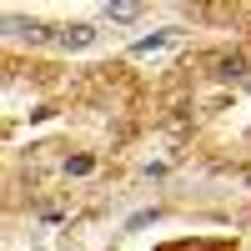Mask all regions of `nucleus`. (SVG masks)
I'll return each mask as SVG.
<instances>
[{"label":"nucleus","mask_w":251,"mask_h":251,"mask_svg":"<svg viewBox=\"0 0 251 251\" xmlns=\"http://www.w3.org/2000/svg\"><path fill=\"white\" fill-rule=\"evenodd\" d=\"M106 15H111V20H136L141 5H136V0H121V5H106Z\"/></svg>","instance_id":"obj_3"},{"label":"nucleus","mask_w":251,"mask_h":251,"mask_svg":"<svg viewBox=\"0 0 251 251\" xmlns=\"http://www.w3.org/2000/svg\"><path fill=\"white\" fill-rule=\"evenodd\" d=\"M55 40H60V46H71V50H75V46H91V40H96V30H91V25H71L66 35H55Z\"/></svg>","instance_id":"obj_2"},{"label":"nucleus","mask_w":251,"mask_h":251,"mask_svg":"<svg viewBox=\"0 0 251 251\" xmlns=\"http://www.w3.org/2000/svg\"><path fill=\"white\" fill-rule=\"evenodd\" d=\"M91 166H96L91 156H75V161H66V171H71V176H86V171H91Z\"/></svg>","instance_id":"obj_4"},{"label":"nucleus","mask_w":251,"mask_h":251,"mask_svg":"<svg viewBox=\"0 0 251 251\" xmlns=\"http://www.w3.org/2000/svg\"><path fill=\"white\" fill-rule=\"evenodd\" d=\"M246 71H251V55H241V50H231V55H216V75H221V80L246 75Z\"/></svg>","instance_id":"obj_1"}]
</instances>
